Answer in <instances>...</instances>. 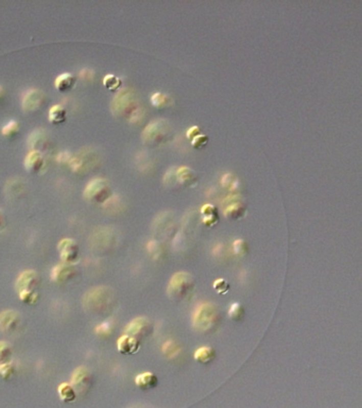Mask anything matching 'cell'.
I'll return each instance as SVG.
<instances>
[{
  "instance_id": "6da1fadb",
  "label": "cell",
  "mask_w": 362,
  "mask_h": 408,
  "mask_svg": "<svg viewBox=\"0 0 362 408\" xmlns=\"http://www.w3.org/2000/svg\"><path fill=\"white\" fill-rule=\"evenodd\" d=\"M115 300L114 291L104 286L93 287L83 297V306L90 314H103L112 308Z\"/></svg>"
},
{
  "instance_id": "7a4b0ae2",
  "label": "cell",
  "mask_w": 362,
  "mask_h": 408,
  "mask_svg": "<svg viewBox=\"0 0 362 408\" xmlns=\"http://www.w3.org/2000/svg\"><path fill=\"white\" fill-rule=\"evenodd\" d=\"M219 310L217 306L209 303L199 304L192 312V326L200 333H207L211 331L219 322Z\"/></svg>"
},
{
  "instance_id": "3957f363",
  "label": "cell",
  "mask_w": 362,
  "mask_h": 408,
  "mask_svg": "<svg viewBox=\"0 0 362 408\" xmlns=\"http://www.w3.org/2000/svg\"><path fill=\"white\" fill-rule=\"evenodd\" d=\"M138 107L136 94L129 87L120 89L111 103L112 113L118 118H130Z\"/></svg>"
},
{
  "instance_id": "277c9868",
  "label": "cell",
  "mask_w": 362,
  "mask_h": 408,
  "mask_svg": "<svg viewBox=\"0 0 362 408\" xmlns=\"http://www.w3.org/2000/svg\"><path fill=\"white\" fill-rule=\"evenodd\" d=\"M195 288V279L194 277L188 274V272L180 271L177 272L176 275H173L170 279L168 286H167V293L171 299H181L186 298Z\"/></svg>"
},
{
  "instance_id": "5b68a950",
  "label": "cell",
  "mask_w": 362,
  "mask_h": 408,
  "mask_svg": "<svg viewBox=\"0 0 362 408\" xmlns=\"http://www.w3.org/2000/svg\"><path fill=\"white\" fill-rule=\"evenodd\" d=\"M170 132L168 121L165 119H155L149 122L141 133L142 142L148 146H157L163 144Z\"/></svg>"
},
{
  "instance_id": "8992f818",
  "label": "cell",
  "mask_w": 362,
  "mask_h": 408,
  "mask_svg": "<svg viewBox=\"0 0 362 408\" xmlns=\"http://www.w3.org/2000/svg\"><path fill=\"white\" fill-rule=\"evenodd\" d=\"M83 195L88 202L104 204L113 196V193L109 182L105 179L95 178L88 182Z\"/></svg>"
},
{
  "instance_id": "52a82bcc",
  "label": "cell",
  "mask_w": 362,
  "mask_h": 408,
  "mask_svg": "<svg viewBox=\"0 0 362 408\" xmlns=\"http://www.w3.org/2000/svg\"><path fill=\"white\" fill-rule=\"evenodd\" d=\"M116 244V236L109 228H101L93 231L90 236V246L98 252L111 250Z\"/></svg>"
},
{
  "instance_id": "ba28073f",
  "label": "cell",
  "mask_w": 362,
  "mask_h": 408,
  "mask_svg": "<svg viewBox=\"0 0 362 408\" xmlns=\"http://www.w3.org/2000/svg\"><path fill=\"white\" fill-rule=\"evenodd\" d=\"M222 208L224 216L230 219H239L246 214V204L239 195L226 197L222 201Z\"/></svg>"
},
{
  "instance_id": "9c48e42d",
  "label": "cell",
  "mask_w": 362,
  "mask_h": 408,
  "mask_svg": "<svg viewBox=\"0 0 362 408\" xmlns=\"http://www.w3.org/2000/svg\"><path fill=\"white\" fill-rule=\"evenodd\" d=\"M92 384V376L89 370L85 367H79L77 368L73 375H71V382L70 385L75 389L76 392L81 394H85L88 392L89 388Z\"/></svg>"
},
{
  "instance_id": "30bf717a",
  "label": "cell",
  "mask_w": 362,
  "mask_h": 408,
  "mask_svg": "<svg viewBox=\"0 0 362 408\" xmlns=\"http://www.w3.org/2000/svg\"><path fill=\"white\" fill-rule=\"evenodd\" d=\"M61 260L64 264L75 265L80 258V249L77 242L70 238H65L58 244Z\"/></svg>"
},
{
  "instance_id": "8fae6325",
  "label": "cell",
  "mask_w": 362,
  "mask_h": 408,
  "mask_svg": "<svg viewBox=\"0 0 362 408\" xmlns=\"http://www.w3.org/2000/svg\"><path fill=\"white\" fill-rule=\"evenodd\" d=\"M39 279L35 271L26 270L19 275L16 281V290L17 293H31L36 292L38 287Z\"/></svg>"
},
{
  "instance_id": "7c38bea8",
  "label": "cell",
  "mask_w": 362,
  "mask_h": 408,
  "mask_svg": "<svg viewBox=\"0 0 362 408\" xmlns=\"http://www.w3.org/2000/svg\"><path fill=\"white\" fill-rule=\"evenodd\" d=\"M125 332L126 335L139 340V338H143L151 333V323L146 317H137L126 326Z\"/></svg>"
},
{
  "instance_id": "4fadbf2b",
  "label": "cell",
  "mask_w": 362,
  "mask_h": 408,
  "mask_svg": "<svg viewBox=\"0 0 362 408\" xmlns=\"http://www.w3.org/2000/svg\"><path fill=\"white\" fill-rule=\"evenodd\" d=\"M45 101V94L41 89H31L27 93L22 99V108L25 112H34Z\"/></svg>"
},
{
  "instance_id": "5bb4252c",
  "label": "cell",
  "mask_w": 362,
  "mask_h": 408,
  "mask_svg": "<svg viewBox=\"0 0 362 408\" xmlns=\"http://www.w3.org/2000/svg\"><path fill=\"white\" fill-rule=\"evenodd\" d=\"M20 323V316L15 310H5L0 314V331L13 333L17 330Z\"/></svg>"
},
{
  "instance_id": "9a60e30c",
  "label": "cell",
  "mask_w": 362,
  "mask_h": 408,
  "mask_svg": "<svg viewBox=\"0 0 362 408\" xmlns=\"http://www.w3.org/2000/svg\"><path fill=\"white\" fill-rule=\"evenodd\" d=\"M77 270L74 265L68 264H58L51 270V280L55 283L63 284L70 281L76 276Z\"/></svg>"
},
{
  "instance_id": "2e32d148",
  "label": "cell",
  "mask_w": 362,
  "mask_h": 408,
  "mask_svg": "<svg viewBox=\"0 0 362 408\" xmlns=\"http://www.w3.org/2000/svg\"><path fill=\"white\" fill-rule=\"evenodd\" d=\"M139 348H140L139 340L129 335L122 336L117 342V349L119 353H122L124 355L135 354V353L139 351Z\"/></svg>"
},
{
  "instance_id": "e0dca14e",
  "label": "cell",
  "mask_w": 362,
  "mask_h": 408,
  "mask_svg": "<svg viewBox=\"0 0 362 408\" xmlns=\"http://www.w3.org/2000/svg\"><path fill=\"white\" fill-rule=\"evenodd\" d=\"M28 145L31 151H38L42 153V151L45 150L48 146V136L46 132L42 129L33 131L28 139Z\"/></svg>"
},
{
  "instance_id": "ac0fdd59",
  "label": "cell",
  "mask_w": 362,
  "mask_h": 408,
  "mask_svg": "<svg viewBox=\"0 0 362 408\" xmlns=\"http://www.w3.org/2000/svg\"><path fill=\"white\" fill-rule=\"evenodd\" d=\"M45 166V158L43 153L38 151H30L25 158V167L27 171L31 173H37L43 170Z\"/></svg>"
},
{
  "instance_id": "d6986e66",
  "label": "cell",
  "mask_w": 362,
  "mask_h": 408,
  "mask_svg": "<svg viewBox=\"0 0 362 408\" xmlns=\"http://www.w3.org/2000/svg\"><path fill=\"white\" fill-rule=\"evenodd\" d=\"M135 384L139 389L148 391L158 385V378L153 372H142L135 377Z\"/></svg>"
},
{
  "instance_id": "ffe728a7",
  "label": "cell",
  "mask_w": 362,
  "mask_h": 408,
  "mask_svg": "<svg viewBox=\"0 0 362 408\" xmlns=\"http://www.w3.org/2000/svg\"><path fill=\"white\" fill-rule=\"evenodd\" d=\"M197 181L195 171L188 167H180L176 170V184L181 186H191Z\"/></svg>"
},
{
  "instance_id": "44dd1931",
  "label": "cell",
  "mask_w": 362,
  "mask_h": 408,
  "mask_svg": "<svg viewBox=\"0 0 362 408\" xmlns=\"http://www.w3.org/2000/svg\"><path fill=\"white\" fill-rule=\"evenodd\" d=\"M171 228H172V220L169 212L160 213L154 219L153 229L155 232L159 233V235L167 234L168 231L171 230Z\"/></svg>"
},
{
  "instance_id": "7402d4cb",
  "label": "cell",
  "mask_w": 362,
  "mask_h": 408,
  "mask_svg": "<svg viewBox=\"0 0 362 408\" xmlns=\"http://www.w3.org/2000/svg\"><path fill=\"white\" fill-rule=\"evenodd\" d=\"M75 84H76V78L73 74L69 73H64L58 76V78L55 81L56 88L62 93H66L73 89Z\"/></svg>"
},
{
  "instance_id": "603a6c76",
  "label": "cell",
  "mask_w": 362,
  "mask_h": 408,
  "mask_svg": "<svg viewBox=\"0 0 362 408\" xmlns=\"http://www.w3.org/2000/svg\"><path fill=\"white\" fill-rule=\"evenodd\" d=\"M194 357L200 364L208 365L214 359V357H216V352H214V350L211 347L208 346L200 347L195 352Z\"/></svg>"
},
{
  "instance_id": "cb8c5ba5",
  "label": "cell",
  "mask_w": 362,
  "mask_h": 408,
  "mask_svg": "<svg viewBox=\"0 0 362 408\" xmlns=\"http://www.w3.org/2000/svg\"><path fill=\"white\" fill-rule=\"evenodd\" d=\"M201 215H202V220L206 225L211 226L216 224L219 220L218 210L212 204H205L202 210H201Z\"/></svg>"
},
{
  "instance_id": "d4e9b609",
  "label": "cell",
  "mask_w": 362,
  "mask_h": 408,
  "mask_svg": "<svg viewBox=\"0 0 362 408\" xmlns=\"http://www.w3.org/2000/svg\"><path fill=\"white\" fill-rule=\"evenodd\" d=\"M48 118L52 125L58 126V125L64 124V122L66 121V118H67V112L65 110V107L60 104L51 106L49 110Z\"/></svg>"
},
{
  "instance_id": "484cf974",
  "label": "cell",
  "mask_w": 362,
  "mask_h": 408,
  "mask_svg": "<svg viewBox=\"0 0 362 408\" xmlns=\"http://www.w3.org/2000/svg\"><path fill=\"white\" fill-rule=\"evenodd\" d=\"M58 392L61 401L64 403H73L77 399V392L68 383L61 384L58 388Z\"/></svg>"
},
{
  "instance_id": "4316f807",
  "label": "cell",
  "mask_w": 362,
  "mask_h": 408,
  "mask_svg": "<svg viewBox=\"0 0 362 408\" xmlns=\"http://www.w3.org/2000/svg\"><path fill=\"white\" fill-rule=\"evenodd\" d=\"M104 208L107 212L111 214H119L124 211L125 206L122 201V198L113 195L109 200L104 203Z\"/></svg>"
},
{
  "instance_id": "83f0119b",
  "label": "cell",
  "mask_w": 362,
  "mask_h": 408,
  "mask_svg": "<svg viewBox=\"0 0 362 408\" xmlns=\"http://www.w3.org/2000/svg\"><path fill=\"white\" fill-rule=\"evenodd\" d=\"M180 351H181V349H180L179 345L176 342H173V340H168V342H166L163 346L164 354L169 358H173V357L178 356Z\"/></svg>"
},
{
  "instance_id": "f1b7e54d",
  "label": "cell",
  "mask_w": 362,
  "mask_h": 408,
  "mask_svg": "<svg viewBox=\"0 0 362 408\" xmlns=\"http://www.w3.org/2000/svg\"><path fill=\"white\" fill-rule=\"evenodd\" d=\"M12 354L11 346L6 342H0V365L11 362Z\"/></svg>"
},
{
  "instance_id": "f546056e",
  "label": "cell",
  "mask_w": 362,
  "mask_h": 408,
  "mask_svg": "<svg viewBox=\"0 0 362 408\" xmlns=\"http://www.w3.org/2000/svg\"><path fill=\"white\" fill-rule=\"evenodd\" d=\"M122 80H120L119 78H117L116 76H114V75H107L106 77H104V79H103V84H104V86L107 88V89H110V90H113V92H115V90H117L118 88H120V86H122Z\"/></svg>"
},
{
  "instance_id": "4dcf8cb0",
  "label": "cell",
  "mask_w": 362,
  "mask_h": 408,
  "mask_svg": "<svg viewBox=\"0 0 362 408\" xmlns=\"http://www.w3.org/2000/svg\"><path fill=\"white\" fill-rule=\"evenodd\" d=\"M245 308L239 303H233L229 309V316L234 321H239L245 316Z\"/></svg>"
},
{
  "instance_id": "1f68e13d",
  "label": "cell",
  "mask_w": 362,
  "mask_h": 408,
  "mask_svg": "<svg viewBox=\"0 0 362 408\" xmlns=\"http://www.w3.org/2000/svg\"><path fill=\"white\" fill-rule=\"evenodd\" d=\"M233 249H234L235 254L238 255V256H246L248 254V250H249L246 240L241 239V238L236 239L234 241Z\"/></svg>"
},
{
  "instance_id": "d6a6232c",
  "label": "cell",
  "mask_w": 362,
  "mask_h": 408,
  "mask_svg": "<svg viewBox=\"0 0 362 408\" xmlns=\"http://www.w3.org/2000/svg\"><path fill=\"white\" fill-rule=\"evenodd\" d=\"M19 131V124L17 121H10L9 124H7L3 130L2 133L3 135H5L6 138H11V136H14L15 134H17V132Z\"/></svg>"
},
{
  "instance_id": "836d02e7",
  "label": "cell",
  "mask_w": 362,
  "mask_h": 408,
  "mask_svg": "<svg viewBox=\"0 0 362 408\" xmlns=\"http://www.w3.org/2000/svg\"><path fill=\"white\" fill-rule=\"evenodd\" d=\"M14 373L15 368L11 362L0 365V377H3L5 380H9Z\"/></svg>"
},
{
  "instance_id": "e575fe53",
  "label": "cell",
  "mask_w": 362,
  "mask_h": 408,
  "mask_svg": "<svg viewBox=\"0 0 362 408\" xmlns=\"http://www.w3.org/2000/svg\"><path fill=\"white\" fill-rule=\"evenodd\" d=\"M212 287L218 293L225 294V293L229 292V290H230V284L227 283L224 279H218V280L214 281Z\"/></svg>"
},
{
  "instance_id": "d590c367",
  "label": "cell",
  "mask_w": 362,
  "mask_h": 408,
  "mask_svg": "<svg viewBox=\"0 0 362 408\" xmlns=\"http://www.w3.org/2000/svg\"><path fill=\"white\" fill-rule=\"evenodd\" d=\"M151 101L153 105L157 107H163L168 104V96L163 93H154L151 97Z\"/></svg>"
},
{
  "instance_id": "8d00e7d4",
  "label": "cell",
  "mask_w": 362,
  "mask_h": 408,
  "mask_svg": "<svg viewBox=\"0 0 362 408\" xmlns=\"http://www.w3.org/2000/svg\"><path fill=\"white\" fill-rule=\"evenodd\" d=\"M207 142H208L207 136L204 135V134H202V133L198 134L197 136H195V138L191 140L192 146H194L195 148H197V149L204 147V146L207 144Z\"/></svg>"
},
{
  "instance_id": "74e56055",
  "label": "cell",
  "mask_w": 362,
  "mask_h": 408,
  "mask_svg": "<svg viewBox=\"0 0 362 408\" xmlns=\"http://www.w3.org/2000/svg\"><path fill=\"white\" fill-rule=\"evenodd\" d=\"M235 183H236V179L232 173H226L222 176V180H221L222 186H224V187L232 186L233 187V186H235Z\"/></svg>"
},
{
  "instance_id": "f35d334b",
  "label": "cell",
  "mask_w": 362,
  "mask_h": 408,
  "mask_svg": "<svg viewBox=\"0 0 362 408\" xmlns=\"http://www.w3.org/2000/svg\"><path fill=\"white\" fill-rule=\"evenodd\" d=\"M148 249L149 252L153 255V256H159L160 253H162V248H160V244L156 241H151L148 244Z\"/></svg>"
},
{
  "instance_id": "ab89813d",
  "label": "cell",
  "mask_w": 362,
  "mask_h": 408,
  "mask_svg": "<svg viewBox=\"0 0 362 408\" xmlns=\"http://www.w3.org/2000/svg\"><path fill=\"white\" fill-rule=\"evenodd\" d=\"M110 330H111V328H110V325L107 324V323H102V324H100L99 326H97V328H96V332L98 334H107V333L110 332Z\"/></svg>"
},
{
  "instance_id": "60d3db41",
  "label": "cell",
  "mask_w": 362,
  "mask_h": 408,
  "mask_svg": "<svg viewBox=\"0 0 362 408\" xmlns=\"http://www.w3.org/2000/svg\"><path fill=\"white\" fill-rule=\"evenodd\" d=\"M201 133V131H200V129L198 128V127H191L188 131H187V136H188V139H190V140H192L195 136H197L198 134H200Z\"/></svg>"
},
{
  "instance_id": "b9f144b4",
  "label": "cell",
  "mask_w": 362,
  "mask_h": 408,
  "mask_svg": "<svg viewBox=\"0 0 362 408\" xmlns=\"http://www.w3.org/2000/svg\"><path fill=\"white\" fill-rule=\"evenodd\" d=\"M6 224V218H5V215L4 212L0 210V230H2Z\"/></svg>"
},
{
  "instance_id": "7bdbcfd3",
  "label": "cell",
  "mask_w": 362,
  "mask_h": 408,
  "mask_svg": "<svg viewBox=\"0 0 362 408\" xmlns=\"http://www.w3.org/2000/svg\"><path fill=\"white\" fill-rule=\"evenodd\" d=\"M3 95H4V88H3L2 86H0V98L3 97Z\"/></svg>"
}]
</instances>
